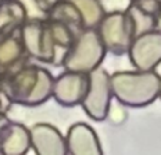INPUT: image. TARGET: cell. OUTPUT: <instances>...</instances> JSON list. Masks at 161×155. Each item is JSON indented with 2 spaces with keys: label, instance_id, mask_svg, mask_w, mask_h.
<instances>
[{
  "label": "cell",
  "instance_id": "obj_10",
  "mask_svg": "<svg viewBox=\"0 0 161 155\" xmlns=\"http://www.w3.org/2000/svg\"><path fill=\"white\" fill-rule=\"evenodd\" d=\"M67 155H104L100 138L87 122H74L66 132Z\"/></svg>",
  "mask_w": 161,
  "mask_h": 155
},
{
  "label": "cell",
  "instance_id": "obj_11",
  "mask_svg": "<svg viewBox=\"0 0 161 155\" xmlns=\"http://www.w3.org/2000/svg\"><path fill=\"white\" fill-rule=\"evenodd\" d=\"M30 149V131L21 122L10 120L0 132V155H26Z\"/></svg>",
  "mask_w": 161,
  "mask_h": 155
},
{
  "label": "cell",
  "instance_id": "obj_4",
  "mask_svg": "<svg viewBox=\"0 0 161 155\" xmlns=\"http://www.w3.org/2000/svg\"><path fill=\"white\" fill-rule=\"evenodd\" d=\"M20 39L27 57L40 63L60 64L66 50L54 44L49 27L43 21H27L20 29Z\"/></svg>",
  "mask_w": 161,
  "mask_h": 155
},
{
  "label": "cell",
  "instance_id": "obj_14",
  "mask_svg": "<svg viewBox=\"0 0 161 155\" xmlns=\"http://www.w3.org/2000/svg\"><path fill=\"white\" fill-rule=\"evenodd\" d=\"M125 12H127L128 19H130L134 37L155 29V16L141 10L137 4L130 2V4H128L127 9H125Z\"/></svg>",
  "mask_w": 161,
  "mask_h": 155
},
{
  "label": "cell",
  "instance_id": "obj_12",
  "mask_svg": "<svg viewBox=\"0 0 161 155\" xmlns=\"http://www.w3.org/2000/svg\"><path fill=\"white\" fill-rule=\"evenodd\" d=\"M26 50L20 37L13 34L0 40V73L2 76L26 63Z\"/></svg>",
  "mask_w": 161,
  "mask_h": 155
},
{
  "label": "cell",
  "instance_id": "obj_8",
  "mask_svg": "<svg viewBox=\"0 0 161 155\" xmlns=\"http://www.w3.org/2000/svg\"><path fill=\"white\" fill-rule=\"evenodd\" d=\"M87 88V74L66 71L54 77L52 97L61 107H76L81 100Z\"/></svg>",
  "mask_w": 161,
  "mask_h": 155
},
{
  "label": "cell",
  "instance_id": "obj_18",
  "mask_svg": "<svg viewBox=\"0 0 161 155\" xmlns=\"http://www.w3.org/2000/svg\"><path fill=\"white\" fill-rule=\"evenodd\" d=\"M155 30L161 31V6H160V10H158L157 16H155Z\"/></svg>",
  "mask_w": 161,
  "mask_h": 155
},
{
  "label": "cell",
  "instance_id": "obj_19",
  "mask_svg": "<svg viewBox=\"0 0 161 155\" xmlns=\"http://www.w3.org/2000/svg\"><path fill=\"white\" fill-rule=\"evenodd\" d=\"M158 98L161 100V83H160V93H158Z\"/></svg>",
  "mask_w": 161,
  "mask_h": 155
},
{
  "label": "cell",
  "instance_id": "obj_6",
  "mask_svg": "<svg viewBox=\"0 0 161 155\" xmlns=\"http://www.w3.org/2000/svg\"><path fill=\"white\" fill-rule=\"evenodd\" d=\"M97 27V33L107 51L116 56L128 51L134 33L125 10H111L106 13Z\"/></svg>",
  "mask_w": 161,
  "mask_h": 155
},
{
  "label": "cell",
  "instance_id": "obj_9",
  "mask_svg": "<svg viewBox=\"0 0 161 155\" xmlns=\"http://www.w3.org/2000/svg\"><path fill=\"white\" fill-rule=\"evenodd\" d=\"M29 131L30 148L36 155H67L66 138L57 127L49 122H37Z\"/></svg>",
  "mask_w": 161,
  "mask_h": 155
},
{
  "label": "cell",
  "instance_id": "obj_20",
  "mask_svg": "<svg viewBox=\"0 0 161 155\" xmlns=\"http://www.w3.org/2000/svg\"><path fill=\"white\" fill-rule=\"evenodd\" d=\"M0 80H2V73H0Z\"/></svg>",
  "mask_w": 161,
  "mask_h": 155
},
{
  "label": "cell",
  "instance_id": "obj_5",
  "mask_svg": "<svg viewBox=\"0 0 161 155\" xmlns=\"http://www.w3.org/2000/svg\"><path fill=\"white\" fill-rule=\"evenodd\" d=\"M113 93L110 74L106 68L97 67L87 73V88L80 105L94 121H104L108 117Z\"/></svg>",
  "mask_w": 161,
  "mask_h": 155
},
{
  "label": "cell",
  "instance_id": "obj_3",
  "mask_svg": "<svg viewBox=\"0 0 161 155\" xmlns=\"http://www.w3.org/2000/svg\"><path fill=\"white\" fill-rule=\"evenodd\" d=\"M107 50L94 29H84L67 47L60 66L66 71L87 74L100 67Z\"/></svg>",
  "mask_w": 161,
  "mask_h": 155
},
{
  "label": "cell",
  "instance_id": "obj_17",
  "mask_svg": "<svg viewBox=\"0 0 161 155\" xmlns=\"http://www.w3.org/2000/svg\"><path fill=\"white\" fill-rule=\"evenodd\" d=\"M23 6L26 13V19L29 21H44L47 19L49 10L42 4L40 0H17Z\"/></svg>",
  "mask_w": 161,
  "mask_h": 155
},
{
  "label": "cell",
  "instance_id": "obj_7",
  "mask_svg": "<svg viewBox=\"0 0 161 155\" xmlns=\"http://www.w3.org/2000/svg\"><path fill=\"white\" fill-rule=\"evenodd\" d=\"M127 54L136 70H155L161 64V31L154 29L134 37Z\"/></svg>",
  "mask_w": 161,
  "mask_h": 155
},
{
  "label": "cell",
  "instance_id": "obj_13",
  "mask_svg": "<svg viewBox=\"0 0 161 155\" xmlns=\"http://www.w3.org/2000/svg\"><path fill=\"white\" fill-rule=\"evenodd\" d=\"M79 12L81 26L84 29H94L106 14V7L100 0H70Z\"/></svg>",
  "mask_w": 161,
  "mask_h": 155
},
{
  "label": "cell",
  "instance_id": "obj_2",
  "mask_svg": "<svg viewBox=\"0 0 161 155\" xmlns=\"http://www.w3.org/2000/svg\"><path fill=\"white\" fill-rule=\"evenodd\" d=\"M161 76L155 70H121L110 74L113 97L120 104L141 108L158 98Z\"/></svg>",
  "mask_w": 161,
  "mask_h": 155
},
{
  "label": "cell",
  "instance_id": "obj_1",
  "mask_svg": "<svg viewBox=\"0 0 161 155\" xmlns=\"http://www.w3.org/2000/svg\"><path fill=\"white\" fill-rule=\"evenodd\" d=\"M54 77L47 68L36 64H23L2 76L0 88L12 104L39 107L52 98Z\"/></svg>",
  "mask_w": 161,
  "mask_h": 155
},
{
  "label": "cell",
  "instance_id": "obj_16",
  "mask_svg": "<svg viewBox=\"0 0 161 155\" xmlns=\"http://www.w3.org/2000/svg\"><path fill=\"white\" fill-rule=\"evenodd\" d=\"M49 27V31L52 34V39L54 41V44L60 49L67 50V47L70 46L71 43L74 40L73 36V31H71V27L63 21H58V20H52L47 24Z\"/></svg>",
  "mask_w": 161,
  "mask_h": 155
},
{
  "label": "cell",
  "instance_id": "obj_15",
  "mask_svg": "<svg viewBox=\"0 0 161 155\" xmlns=\"http://www.w3.org/2000/svg\"><path fill=\"white\" fill-rule=\"evenodd\" d=\"M26 19L25 9L17 0H12L0 7V33L12 30Z\"/></svg>",
  "mask_w": 161,
  "mask_h": 155
}]
</instances>
